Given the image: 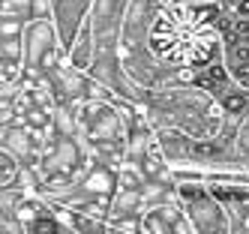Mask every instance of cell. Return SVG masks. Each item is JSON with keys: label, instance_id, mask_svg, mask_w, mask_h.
I'll list each match as a JSON object with an SVG mask.
<instances>
[{"label": "cell", "instance_id": "6da1fadb", "mask_svg": "<svg viewBox=\"0 0 249 234\" xmlns=\"http://www.w3.org/2000/svg\"><path fill=\"white\" fill-rule=\"evenodd\" d=\"M33 234H57V222L54 219H36Z\"/></svg>", "mask_w": 249, "mask_h": 234}]
</instances>
